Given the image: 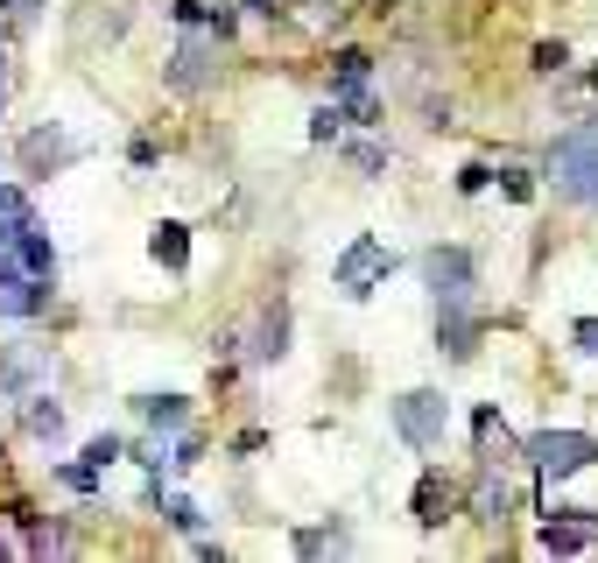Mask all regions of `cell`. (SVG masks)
Returning <instances> with one entry per match:
<instances>
[{
  "instance_id": "1",
  "label": "cell",
  "mask_w": 598,
  "mask_h": 563,
  "mask_svg": "<svg viewBox=\"0 0 598 563\" xmlns=\"http://www.w3.org/2000/svg\"><path fill=\"white\" fill-rule=\"evenodd\" d=\"M549 184H557V198H571V204L598 198V121H577V127L557 135V148H549Z\"/></svg>"
},
{
  "instance_id": "2",
  "label": "cell",
  "mask_w": 598,
  "mask_h": 563,
  "mask_svg": "<svg viewBox=\"0 0 598 563\" xmlns=\"http://www.w3.org/2000/svg\"><path fill=\"white\" fill-rule=\"evenodd\" d=\"M521 458H528L543 479H577V472L598 458V443L585 437V429H535V437L521 443Z\"/></svg>"
},
{
  "instance_id": "3",
  "label": "cell",
  "mask_w": 598,
  "mask_h": 563,
  "mask_svg": "<svg viewBox=\"0 0 598 563\" xmlns=\"http://www.w3.org/2000/svg\"><path fill=\"white\" fill-rule=\"evenodd\" d=\"M395 429H401V443H409V451H437L444 429H451V402H444L437 388H409V395L395 402Z\"/></svg>"
},
{
  "instance_id": "4",
  "label": "cell",
  "mask_w": 598,
  "mask_h": 563,
  "mask_svg": "<svg viewBox=\"0 0 598 563\" xmlns=\"http://www.w3.org/2000/svg\"><path fill=\"white\" fill-rule=\"evenodd\" d=\"M387 275H395V247H387V240H373V233H359L346 254H338V268H332V282H338L346 296H373Z\"/></svg>"
},
{
  "instance_id": "5",
  "label": "cell",
  "mask_w": 598,
  "mask_h": 563,
  "mask_svg": "<svg viewBox=\"0 0 598 563\" xmlns=\"http://www.w3.org/2000/svg\"><path fill=\"white\" fill-rule=\"evenodd\" d=\"M212 36H198V28H190V36L184 42H176V50H170V64H162V85H170V92H212V85H219V64H212Z\"/></svg>"
},
{
  "instance_id": "6",
  "label": "cell",
  "mask_w": 598,
  "mask_h": 563,
  "mask_svg": "<svg viewBox=\"0 0 598 563\" xmlns=\"http://www.w3.org/2000/svg\"><path fill=\"white\" fill-rule=\"evenodd\" d=\"M423 282H429V296H437V303H472L478 261L465 254V247H429V254H423Z\"/></svg>"
},
{
  "instance_id": "7",
  "label": "cell",
  "mask_w": 598,
  "mask_h": 563,
  "mask_svg": "<svg viewBox=\"0 0 598 563\" xmlns=\"http://www.w3.org/2000/svg\"><path fill=\"white\" fill-rule=\"evenodd\" d=\"M85 148L64 135V127H36V135H22V176H57V170H71Z\"/></svg>"
},
{
  "instance_id": "8",
  "label": "cell",
  "mask_w": 598,
  "mask_h": 563,
  "mask_svg": "<svg viewBox=\"0 0 598 563\" xmlns=\"http://www.w3.org/2000/svg\"><path fill=\"white\" fill-rule=\"evenodd\" d=\"M289 331H296V317H289V303H282V296H275V303H261V317H253V360H282V352H289Z\"/></svg>"
},
{
  "instance_id": "9",
  "label": "cell",
  "mask_w": 598,
  "mask_h": 563,
  "mask_svg": "<svg viewBox=\"0 0 598 563\" xmlns=\"http://www.w3.org/2000/svg\"><path fill=\"white\" fill-rule=\"evenodd\" d=\"M444 317H437V352H451V360H472L478 352V317H472V303H437Z\"/></svg>"
},
{
  "instance_id": "10",
  "label": "cell",
  "mask_w": 598,
  "mask_h": 563,
  "mask_svg": "<svg viewBox=\"0 0 598 563\" xmlns=\"http://www.w3.org/2000/svg\"><path fill=\"white\" fill-rule=\"evenodd\" d=\"M563 514H571V522H549V528H543V550H549V556H577V550H591L598 528L585 522V508H563Z\"/></svg>"
},
{
  "instance_id": "11",
  "label": "cell",
  "mask_w": 598,
  "mask_h": 563,
  "mask_svg": "<svg viewBox=\"0 0 598 563\" xmlns=\"http://www.w3.org/2000/svg\"><path fill=\"white\" fill-rule=\"evenodd\" d=\"M148 254H155L170 275H184L190 268V226H184V218H162V226L148 233Z\"/></svg>"
},
{
  "instance_id": "12",
  "label": "cell",
  "mask_w": 598,
  "mask_h": 563,
  "mask_svg": "<svg viewBox=\"0 0 598 563\" xmlns=\"http://www.w3.org/2000/svg\"><path fill=\"white\" fill-rule=\"evenodd\" d=\"M0 247H8V254H14V261H22V268H28V275H42V282H50V275H57V247H50V233H42V226H28V233H14V240H0Z\"/></svg>"
},
{
  "instance_id": "13",
  "label": "cell",
  "mask_w": 598,
  "mask_h": 563,
  "mask_svg": "<svg viewBox=\"0 0 598 563\" xmlns=\"http://www.w3.org/2000/svg\"><path fill=\"white\" fill-rule=\"evenodd\" d=\"M22 423L36 443H64V402L57 395H22Z\"/></svg>"
},
{
  "instance_id": "14",
  "label": "cell",
  "mask_w": 598,
  "mask_h": 563,
  "mask_svg": "<svg viewBox=\"0 0 598 563\" xmlns=\"http://www.w3.org/2000/svg\"><path fill=\"white\" fill-rule=\"evenodd\" d=\"M451 508H458V493L444 486V472H423V486H415V522L444 528V522H451Z\"/></svg>"
},
{
  "instance_id": "15",
  "label": "cell",
  "mask_w": 598,
  "mask_h": 563,
  "mask_svg": "<svg viewBox=\"0 0 598 563\" xmlns=\"http://www.w3.org/2000/svg\"><path fill=\"white\" fill-rule=\"evenodd\" d=\"M521 443L507 437V423H500V409H478V458H486V472H500L507 458H514Z\"/></svg>"
},
{
  "instance_id": "16",
  "label": "cell",
  "mask_w": 598,
  "mask_h": 563,
  "mask_svg": "<svg viewBox=\"0 0 598 563\" xmlns=\"http://www.w3.org/2000/svg\"><path fill=\"white\" fill-rule=\"evenodd\" d=\"M134 409H141V423L155 429V437H162V429H184V423H190V402H184V395H134Z\"/></svg>"
},
{
  "instance_id": "17",
  "label": "cell",
  "mask_w": 598,
  "mask_h": 563,
  "mask_svg": "<svg viewBox=\"0 0 598 563\" xmlns=\"http://www.w3.org/2000/svg\"><path fill=\"white\" fill-rule=\"evenodd\" d=\"M366 78H373V57H366V50H332V99L359 92Z\"/></svg>"
},
{
  "instance_id": "18",
  "label": "cell",
  "mask_w": 598,
  "mask_h": 563,
  "mask_svg": "<svg viewBox=\"0 0 598 563\" xmlns=\"http://www.w3.org/2000/svg\"><path fill=\"white\" fill-rule=\"evenodd\" d=\"M338 113H346L352 127H381V99H373L366 85H359V92H346V99H338Z\"/></svg>"
},
{
  "instance_id": "19",
  "label": "cell",
  "mask_w": 598,
  "mask_h": 563,
  "mask_svg": "<svg viewBox=\"0 0 598 563\" xmlns=\"http://www.w3.org/2000/svg\"><path fill=\"white\" fill-rule=\"evenodd\" d=\"M36 374H42V352H14V360H8V395H28V388H36Z\"/></svg>"
},
{
  "instance_id": "20",
  "label": "cell",
  "mask_w": 598,
  "mask_h": 563,
  "mask_svg": "<svg viewBox=\"0 0 598 563\" xmlns=\"http://www.w3.org/2000/svg\"><path fill=\"white\" fill-rule=\"evenodd\" d=\"M346 162H352V170H366V176H381L387 170V148L381 141H346Z\"/></svg>"
},
{
  "instance_id": "21",
  "label": "cell",
  "mask_w": 598,
  "mask_h": 563,
  "mask_svg": "<svg viewBox=\"0 0 598 563\" xmlns=\"http://www.w3.org/2000/svg\"><path fill=\"white\" fill-rule=\"evenodd\" d=\"M0 14H8L14 36H28V28H36V14H42V0H0Z\"/></svg>"
},
{
  "instance_id": "22",
  "label": "cell",
  "mask_w": 598,
  "mask_h": 563,
  "mask_svg": "<svg viewBox=\"0 0 598 563\" xmlns=\"http://www.w3.org/2000/svg\"><path fill=\"white\" fill-rule=\"evenodd\" d=\"M338 127H346L338 99H332V107H317V113H310V141H338Z\"/></svg>"
},
{
  "instance_id": "23",
  "label": "cell",
  "mask_w": 598,
  "mask_h": 563,
  "mask_svg": "<svg viewBox=\"0 0 598 563\" xmlns=\"http://www.w3.org/2000/svg\"><path fill=\"white\" fill-rule=\"evenodd\" d=\"M113 458H127V443H120V437H92V443H85V465H92V472H107Z\"/></svg>"
},
{
  "instance_id": "24",
  "label": "cell",
  "mask_w": 598,
  "mask_h": 563,
  "mask_svg": "<svg viewBox=\"0 0 598 563\" xmlns=\"http://www.w3.org/2000/svg\"><path fill=\"white\" fill-rule=\"evenodd\" d=\"M57 479H64L71 493H99V479H107V472H92V465H57Z\"/></svg>"
},
{
  "instance_id": "25",
  "label": "cell",
  "mask_w": 598,
  "mask_h": 563,
  "mask_svg": "<svg viewBox=\"0 0 598 563\" xmlns=\"http://www.w3.org/2000/svg\"><path fill=\"white\" fill-rule=\"evenodd\" d=\"M162 522H170V528H184V536H190V528H198L204 514L190 508V500H176V493H170V500H162Z\"/></svg>"
},
{
  "instance_id": "26",
  "label": "cell",
  "mask_w": 598,
  "mask_h": 563,
  "mask_svg": "<svg viewBox=\"0 0 598 563\" xmlns=\"http://www.w3.org/2000/svg\"><path fill=\"white\" fill-rule=\"evenodd\" d=\"M563 64H571V50H563V42H535V71H543V78H557Z\"/></svg>"
},
{
  "instance_id": "27",
  "label": "cell",
  "mask_w": 598,
  "mask_h": 563,
  "mask_svg": "<svg viewBox=\"0 0 598 563\" xmlns=\"http://www.w3.org/2000/svg\"><path fill=\"white\" fill-rule=\"evenodd\" d=\"M571 346L585 352V360H598V317H577L571 324Z\"/></svg>"
},
{
  "instance_id": "28",
  "label": "cell",
  "mask_w": 598,
  "mask_h": 563,
  "mask_svg": "<svg viewBox=\"0 0 598 563\" xmlns=\"http://www.w3.org/2000/svg\"><path fill=\"white\" fill-rule=\"evenodd\" d=\"M486 184H493V170H486V162H465V170H458V190H465V198H478Z\"/></svg>"
},
{
  "instance_id": "29",
  "label": "cell",
  "mask_w": 598,
  "mask_h": 563,
  "mask_svg": "<svg viewBox=\"0 0 598 563\" xmlns=\"http://www.w3.org/2000/svg\"><path fill=\"white\" fill-rule=\"evenodd\" d=\"M507 514V486H486V493H478V522H500Z\"/></svg>"
},
{
  "instance_id": "30",
  "label": "cell",
  "mask_w": 598,
  "mask_h": 563,
  "mask_svg": "<svg viewBox=\"0 0 598 563\" xmlns=\"http://www.w3.org/2000/svg\"><path fill=\"white\" fill-rule=\"evenodd\" d=\"M500 190H507V198H521V204H528V198H535V184H528V170H500Z\"/></svg>"
},
{
  "instance_id": "31",
  "label": "cell",
  "mask_w": 598,
  "mask_h": 563,
  "mask_svg": "<svg viewBox=\"0 0 598 563\" xmlns=\"http://www.w3.org/2000/svg\"><path fill=\"white\" fill-rule=\"evenodd\" d=\"M0 99H8V57H0Z\"/></svg>"
},
{
  "instance_id": "32",
  "label": "cell",
  "mask_w": 598,
  "mask_h": 563,
  "mask_svg": "<svg viewBox=\"0 0 598 563\" xmlns=\"http://www.w3.org/2000/svg\"><path fill=\"white\" fill-rule=\"evenodd\" d=\"M0 556H14V542H8V536H0Z\"/></svg>"
},
{
  "instance_id": "33",
  "label": "cell",
  "mask_w": 598,
  "mask_h": 563,
  "mask_svg": "<svg viewBox=\"0 0 598 563\" xmlns=\"http://www.w3.org/2000/svg\"><path fill=\"white\" fill-rule=\"evenodd\" d=\"M591 92H598V64H591Z\"/></svg>"
}]
</instances>
